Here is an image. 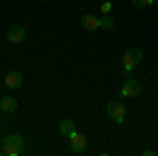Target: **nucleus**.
<instances>
[{
	"instance_id": "nucleus-1",
	"label": "nucleus",
	"mask_w": 158,
	"mask_h": 156,
	"mask_svg": "<svg viewBox=\"0 0 158 156\" xmlns=\"http://www.w3.org/2000/svg\"><path fill=\"white\" fill-rule=\"evenodd\" d=\"M141 59H143L141 48H131V51H127V53L122 55V65H124V72L131 74L135 70V65H137V63H141Z\"/></svg>"
},
{
	"instance_id": "nucleus-2",
	"label": "nucleus",
	"mask_w": 158,
	"mask_h": 156,
	"mask_svg": "<svg viewBox=\"0 0 158 156\" xmlns=\"http://www.w3.org/2000/svg\"><path fill=\"white\" fill-rule=\"evenodd\" d=\"M108 116L114 122L122 124L124 122V116H127V110H124V106H122L120 101H110L108 103Z\"/></svg>"
},
{
	"instance_id": "nucleus-3",
	"label": "nucleus",
	"mask_w": 158,
	"mask_h": 156,
	"mask_svg": "<svg viewBox=\"0 0 158 156\" xmlns=\"http://www.w3.org/2000/svg\"><path fill=\"white\" fill-rule=\"evenodd\" d=\"M120 95L122 97H139L141 95V84L139 80H135V78H129V80H124L120 89Z\"/></svg>"
},
{
	"instance_id": "nucleus-4",
	"label": "nucleus",
	"mask_w": 158,
	"mask_h": 156,
	"mask_svg": "<svg viewBox=\"0 0 158 156\" xmlns=\"http://www.w3.org/2000/svg\"><path fill=\"white\" fill-rule=\"evenodd\" d=\"M70 141H72V152L74 154H85L86 152V137L85 135L74 131L72 135H70Z\"/></svg>"
},
{
	"instance_id": "nucleus-5",
	"label": "nucleus",
	"mask_w": 158,
	"mask_h": 156,
	"mask_svg": "<svg viewBox=\"0 0 158 156\" xmlns=\"http://www.w3.org/2000/svg\"><path fill=\"white\" fill-rule=\"evenodd\" d=\"M4 84H6L9 89H13V91L21 89V86H23V74H21V72H17V70L9 72L6 76H4Z\"/></svg>"
},
{
	"instance_id": "nucleus-6",
	"label": "nucleus",
	"mask_w": 158,
	"mask_h": 156,
	"mask_svg": "<svg viewBox=\"0 0 158 156\" xmlns=\"http://www.w3.org/2000/svg\"><path fill=\"white\" fill-rule=\"evenodd\" d=\"M6 38L13 44H19V42H23V38H25V30L21 25H11L9 32H6Z\"/></svg>"
},
{
	"instance_id": "nucleus-7",
	"label": "nucleus",
	"mask_w": 158,
	"mask_h": 156,
	"mask_svg": "<svg viewBox=\"0 0 158 156\" xmlns=\"http://www.w3.org/2000/svg\"><path fill=\"white\" fill-rule=\"evenodd\" d=\"M0 110L6 112V114H13L17 110V99L15 97H2L0 99Z\"/></svg>"
},
{
	"instance_id": "nucleus-8",
	"label": "nucleus",
	"mask_w": 158,
	"mask_h": 156,
	"mask_svg": "<svg viewBox=\"0 0 158 156\" xmlns=\"http://www.w3.org/2000/svg\"><path fill=\"white\" fill-rule=\"evenodd\" d=\"M80 23H82V30H86V32H95V30L99 27V19L93 17V15H85Z\"/></svg>"
},
{
	"instance_id": "nucleus-9",
	"label": "nucleus",
	"mask_w": 158,
	"mask_h": 156,
	"mask_svg": "<svg viewBox=\"0 0 158 156\" xmlns=\"http://www.w3.org/2000/svg\"><path fill=\"white\" fill-rule=\"evenodd\" d=\"M74 131H76V124H74V120L65 118V120H61V122H59V133H61V135L70 137Z\"/></svg>"
},
{
	"instance_id": "nucleus-10",
	"label": "nucleus",
	"mask_w": 158,
	"mask_h": 156,
	"mask_svg": "<svg viewBox=\"0 0 158 156\" xmlns=\"http://www.w3.org/2000/svg\"><path fill=\"white\" fill-rule=\"evenodd\" d=\"M2 154H6V156H19L23 150H19L17 145H13L11 141H6V139H2V150H0Z\"/></svg>"
},
{
	"instance_id": "nucleus-11",
	"label": "nucleus",
	"mask_w": 158,
	"mask_h": 156,
	"mask_svg": "<svg viewBox=\"0 0 158 156\" xmlns=\"http://www.w3.org/2000/svg\"><path fill=\"white\" fill-rule=\"evenodd\" d=\"M6 141H11L13 145H17L19 150H23V148H25V141H23V137H19L17 133H13V135H6Z\"/></svg>"
},
{
	"instance_id": "nucleus-12",
	"label": "nucleus",
	"mask_w": 158,
	"mask_h": 156,
	"mask_svg": "<svg viewBox=\"0 0 158 156\" xmlns=\"http://www.w3.org/2000/svg\"><path fill=\"white\" fill-rule=\"evenodd\" d=\"M99 27H103V30H112V27H114V19H112L110 15H103V17L99 19Z\"/></svg>"
},
{
	"instance_id": "nucleus-13",
	"label": "nucleus",
	"mask_w": 158,
	"mask_h": 156,
	"mask_svg": "<svg viewBox=\"0 0 158 156\" xmlns=\"http://www.w3.org/2000/svg\"><path fill=\"white\" fill-rule=\"evenodd\" d=\"M133 2L135 9H146V6H152L154 4V0H131Z\"/></svg>"
},
{
	"instance_id": "nucleus-14",
	"label": "nucleus",
	"mask_w": 158,
	"mask_h": 156,
	"mask_svg": "<svg viewBox=\"0 0 158 156\" xmlns=\"http://www.w3.org/2000/svg\"><path fill=\"white\" fill-rule=\"evenodd\" d=\"M101 11H103V15H110V11H112V2H103V4H101Z\"/></svg>"
},
{
	"instance_id": "nucleus-15",
	"label": "nucleus",
	"mask_w": 158,
	"mask_h": 156,
	"mask_svg": "<svg viewBox=\"0 0 158 156\" xmlns=\"http://www.w3.org/2000/svg\"><path fill=\"white\" fill-rule=\"evenodd\" d=\"M154 154H156L154 150H146V152H143V156H154Z\"/></svg>"
},
{
	"instance_id": "nucleus-16",
	"label": "nucleus",
	"mask_w": 158,
	"mask_h": 156,
	"mask_svg": "<svg viewBox=\"0 0 158 156\" xmlns=\"http://www.w3.org/2000/svg\"><path fill=\"white\" fill-rule=\"evenodd\" d=\"M0 99H2V97H0Z\"/></svg>"
}]
</instances>
